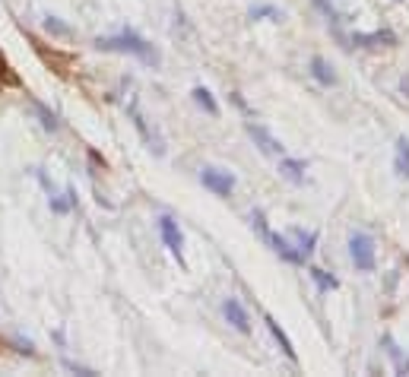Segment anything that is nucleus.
Segmentation results:
<instances>
[{
    "label": "nucleus",
    "instance_id": "f257e3e1",
    "mask_svg": "<svg viewBox=\"0 0 409 377\" xmlns=\"http://www.w3.org/2000/svg\"><path fill=\"white\" fill-rule=\"evenodd\" d=\"M96 48L98 51H114V54H133L146 64H156L159 54L143 35H137L133 29H121L118 35H105V38H96Z\"/></svg>",
    "mask_w": 409,
    "mask_h": 377
},
{
    "label": "nucleus",
    "instance_id": "f03ea898",
    "mask_svg": "<svg viewBox=\"0 0 409 377\" xmlns=\"http://www.w3.org/2000/svg\"><path fill=\"white\" fill-rule=\"evenodd\" d=\"M349 257H352L355 269L359 273H371L378 267V257H375V238L368 232H352L349 235Z\"/></svg>",
    "mask_w": 409,
    "mask_h": 377
},
{
    "label": "nucleus",
    "instance_id": "7ed1b4c3",
    "mask_svg": "<svg viewBox=\"0 0 409 377\" xmlns=\"http://www.w3.org/2000/svg\"><path fill=\"white\" fill-rule=\"evenodd\" d=\"M159 235H162V244L168 247V254L184 267V238H181V228L172 216H159Z\"/></svg>",
    "mask_w": 409,
    "mask_h": 377
},
{
    "label": "nucleus",
    "instance_id": "20e7f679",
    "mask_svg": "<svg viewBox=\"0 0 409 377\" xmlns=\"http://www.w3.org/2000/svg\"><path fill=\"white\" fill-rule=\"evenodd\" d=\"M244 131H248V137L254 140V146H257V149H260V152H264V156H276V158H279V156H283V152H285V146L279 143V140L273 137L270 131H267L264 124H254V121H248V127H244Z\"/></svg>",
    "mask_w": 409,
    "mask_h": 377
},
{
    "label": "nucleus",
    "instance_id": "39448f33",
    "mask_svg": "<svg viewBox=\"0 0 409 377\" xmlns=\"http://www.w3.org/2000/svg\"><path fill=\"white\" fill-rule=\"evenodd\" d=\"M200 184L207 187V191H213L216 197H229V193L235 191V178H232L229 172H222V168H213V165H207L200 172Z\"/></svg>",
    "mask_w": 409,
    "mask_h": 377
},
{
    "label": "nucleus",
    "instance_id": "423d86ee",
    "mask_svg": "<svg viewBox=\"0 0 409 377\" xmlns=\"http://www.w3.org/2000/svg\"><path fill=\"white\" fill-rule=\"evenodd\" d=\"M222 314H225V320L232 323V327L238 330V333H251V317H248V308H244L238 298H225L222 302Z\"/></svg>",
    "mask_w": 409,
    "mask_h": 377
},
{
    "label": "nucleus",
    "instance_id": "0eeeda50",
    "mask_svg": "<svg viewBox=\"0 0 409 377\" xmlns=\"http://www.w3.org/2000/svg\"><path fill=\"white\" fill-rule=\"evenodd\" d=\"M352 45H359V48H378V45H396V32H390V29H378V32H352Z\"/></svg>",
    "mask_w": 409,
    "mask_h": 377
},
{
    "label": "nucleus",
    "instance_id": "6e6552de",
    "mask_svg": "<svg viewBox=\"0 0 409 377\" xmlns=\"http://www.w3.org/2000/svg\"><path fill=\"white\" fill-rule=\"evenodd\" d=\"M289 241H292V247H295V254L302 257V263H308V260H311V254H314V244H318V232H302V228H292Z\"/></svg>",
    "mask_w": 409,
    "mask_h": 377
},
{
    "label": "nucleus",
    "instance_id": "1a4fd4ad",
    "mask_svg": "<svg viewBox=\"0 0 409 377\" xmlns=\"http://www.w3.org/2000/svg\"><path fill=\"white\" fill-rule=\"evenodd\" d=\"M264 241H270L273 251H276V254L283 257L285 263H295V267H302V257L295 254V247H292L289 235H276V232H270V228H267V232H264Z\"/></svg>",
    "mask_w": 409,
    "mask_h": 377
},
{
    "label": "nucleus",
    "instance_id": "9d476101",
    "mask_svg": "<svg viewBox=\"0 0 409 377\" xmlns=\"http://www.w3.org/2000/svg\"><path fill=\"white\" fill-rule=\"evenodd\" d=\"M264 323H267V330H270V333H273V339H276V343H279V349H283V355L289 358V362H299V355H295V346H292V339L285 337V330L276 323V317H273V314H267V317H264Z\"/></svg>",
    "mask_w": 409,
    "mask_h": 377
},
{
    "label": "nucleus",
    "instance_id": "9b49d317",
    "mask_svg": "<svg viewBox=\"0 0 409 377\" xmlns=\"http://www.w3.org/2000/svg\"><path fill=\"white\" fill-rule=\"evenodd\" d=\"M279 172H283V178H289L292 184H302V181H305V162H302V158L279 156Z\"/></svg>",
    "mask_w": 409,
    "mask_h": 377
},
{
    "label": "nucleus",
    "instance_id": "f8f14e48",
    "mask_svg": "<svg viewBox=\"0 0 409 377\" xmlns=\"http://www.w3.org/2000/svg\"><path fill=\"white\" fill-rule=\"evenodd\" d=\"M311 76L320 82V86H336V73H333V67L320 54L311 57Z\"/></svg>",
    "mask_w": 409,
    "mask_h": 377
},
{
    "label": "nucleus",
    "instance_id": "ddd939ff",
    "mask_svg": "<svg viewBox=\"0 0 409 377\" xmlns=\"http://www.w3.org/2000/svg\"><path fill=\"white\" fill-rule=\"evenodd\" d=\"M191 96H194V102L200 105V108L207 111L209 117H219V102H216V98H213V92H209L207 86H197V89L191 92Z\"/></svg>",
    "mask_w": 409,
    "mask_h": 377
},
{
    "label": "nucleus",
    "instance_id": "4468645a",
    "mask_svg": "<svg viewBox=\"0 0 409 377\" xmlns=\"http://www.w3.org/2000/svg\"><path fill=\"white\" fill-rule=\"evenodd\" d=\"M394 165H396V175L409 178V140L406 137L396 140V158H394Z\"/></svg>",
    "mask_w": 409,
    "mask_h": 377
},
{
    "label": "nucleus",
    "instance_id": "2eb2a0df",
    "mask_svg": "<svg viewBox=\"0 0 409 377\" xmlns=\"http://www.w3.org/2000/svg\"><path fill=\"white\" fill-rule=\"evenodd\" d=\"M308 273H311V279L318 282V288H320V292H333V288L340 286V282H336V276L324 273V269H318V267H311V269H308Z\"/></svg>",
    "mask_w": 409,
    "mask_h": 377
},
{
    "label": "nucleus",
    "instance_id": "dca6fc26",
    "mask_svg": "<svg viewBox=\"0 0 409 377\" xmlns=\"http://www.w3.org/2000/svg\"><path fill=\"white\" fill-rule=\"evenodd\" d=\"M251 20H273V22H279V20H283V10L270 7V3H257V7H251Z\"/></svg>",
    "mask_w": 409,
    "mask_h": 377
},
{
    "label": "nucleus",
    "instance_id": "f3484780",
    "mask_svg": "<svg viewBox=\"0 0 409 377\" xmlns=\"http://www.w3.org/2000/svg\"><path fill=\"white\" fill-rule=\"evenodd\" d=\"M32 108L38 111V117H42V127H45V131H51V133H54L57 127H61V124H57V114H54V111H48V108H45L42 102H32Z\"/></svg>",
    "mask_w": 409,
    "mask_h": 377
},
{
    "label": "nucleus",
    "instance_id": "a211bd4d",
    "mask_svg": "<svg viewBox=\"0 0 409 377\" xmlns=\"http://www.w3.org/2000/svg\"><path fill=\"white\" fill-rule=\"evenodd\" d=\"M48 206H51V213H57V216H67L70 209H73V206H70V200H67V193H51L48 197Z\"/></svg>",
    "mask_w": 409,
    "mask_h": 377
},
{
    "label": "nucleus",
    "instance_id": "6ab92c4d",
    "mask_svg": "<svg viewBox=\"0 0 409 377\" xmlns=\"http://www.w3.org/2000/svg\"><path fill=\"white\" fill-rule=\"evenodd\" d=\"M314 3H318V10H320V13L327 16V22H330L333 29L340 26V13H336V10H333V3H330V0H314Z\"/></svg>",
    "mask_w": 409,
    "mask_h": 377
},
{
    "label": "nucleus",
    "instance_id": "aec40b11",
    "mask_svg": "<svg viewBox=\"0 0 409 377\" xmlns=\"http://www.w3.org/2000/svg\"><path fill=\"white\" fill-rule=\"evenodd\" d=\"M45 29H48V32H57V35H70V29L64 26V22H57V16H48V20H45Z\"/></svg>",
    "mask_w": 409,
    "mask_h": 377
},
{
    "label": "nucleus",
    "instance_id": "412c9836",
    "mask_svg": "<svg viewBox=\"0 0 409 377\" xmlns=\"http://www.w3.org/2000/svg\"><path fill=\"white\" fill-rule=\"evenodd\" d=\"M403 92H409V80H403Z\"/></svg>",
    "mask_w": 409,
    "mask_h": 377
}]
</instances>
